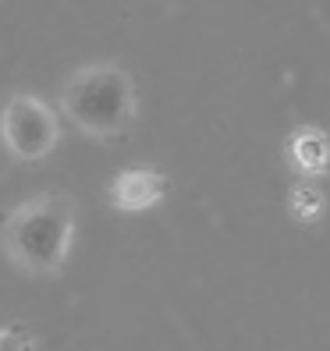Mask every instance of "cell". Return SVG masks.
Here are the masks:
<instances>
[{"instance_id": "6da1fadb", "label": "cell", "mask_w": 330, "mask_h": 351, "mask_svg": "<svg viewBox=\"0 0 330 351\" xmlns=\"http://www.w3.org/2000/svg\"><path fill=\"white\" fill-rule=\"evenodd\" d=\"M75 202L60 192H43L0 217V252L29 277H57L71 252Z\"/></svg>"}, {"instance_id": "7a4b0ae2", "label": "cell", "mask_w": 330, "mask_h": 351, "mask_svg": "<svg viewBox=\"0 0 330 351\" xmlns=\"http://www.w3.org/2000/svg\"><path fill=\"white\" fill-rule=\"evenodd\" d=\"M57 103L78 132L114 138L135 121V82L117 60H96L64 78Z\"/></svg>"}, {"instance_id": "3957f363", "label": "cell", "mask_w": 330, "mask_h": 351, "mask_svg": "<svg viewBox=\"0 0 330 351\" xmlns=\"http://www.w3.org/2000/svg\"><path fill=\"white\" fill-rule=\"evenodd\" d=\"M0 138L14 160H43L60 138L57 114L39 96L18 93L0 110Z\"/></svg>"}, {"instance_id": "277c9868", "label": "cell", "mask_w": 330, "mask_h": 351, "mask_svg": "<svg viewBox=\"0 0 330 351\" xmlns=\"http://www.w3.org/2000/svg\"><path fill=\"white\" fill-rule=\"evenodd\" d=\"M167 192V178L156 171H125L110 181V202L125 213L146 210V206L160 202Z\"/></svg>"}, {"instance_id": "5b68a950", "label": "cell", "mask_w": 330, "mask_h": 351, "mask_svg": "<svg viewBox=\"0 0 330 351\" xmlns=\"http://www.w3.org/2000/svg\"><path fill=\"white\" fill-rule=\"evenodd\" d=\"M292 160L309 174L330 171V142L320 132H298L292 138Z\"/></svg>"}, {"instance_id": "8992f818", "label": "cell", "mask_w": 330, "mask_h": 351, "mask_svg": "<svg viewBox=\"0 0 330 351\" xmlns=\"http://www.w3.org/2000/svg\"><path fill=\"white\" fill-rule=\"evenodd\" d=\"M0 351H36V334L25 323L0 326Z\"/></svg>"}, {"instance_id": "52a82bcc", "label": "cell", "mask_w": 330, "mask_h": 351, "mask_svg": "<svg viewBox=\"0 0 330 351\" xmlns=\"http://www.w3.org/2000/svg\"><path fill=\"white\" fill-rule=\"evenodd\" d=\"M316 210H320V195L309 192V189H298L295 192V213L298 217H316Z\"/></svg>"}]
</instances>
